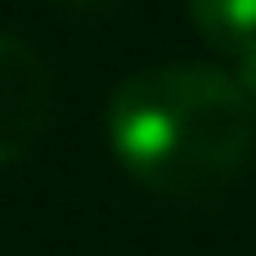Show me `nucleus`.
Masks as SVG:
<instances>
[{
  "mask_svg": "<svg viewBox=\"0 0 256 256\" xmlns=\"http://www.w3.org/2000/svg\"><path fill=\"white\" fill-rule=\"evenodd\" d=\"M256 140V104L225 68L166 63L126 76L108 99V144L148 189L207 198L225 189Z\"/></svg>",
  "mask_w": 256,
  "mask_h": 256,
  "instance_id": "1",
  "label": "nucleus"
},
{
  "mask_svg": "<svg viewBox=\"0 0 256 256\" xmlns=\"http://www.w3.org/2000/svg\"><path fill=\"white\" fill-rule=\"evenodd\" d=\"M202 40L220 54H238L256 40V0H184Z\"/></svg>",
  "mask_w": 256,
  "mask_h": 256,
  "instance_id": "3",
  "label": "nucleus"
},
{
  "mask_svg": "<svg viewBox=\"0 0 256 256\" xmlns=\"http://www.w3.org/2000/svg\"><path fill=\"white\" fill-rule=\"evenodd\" d=\"M68 4H81V9H94V4H108V0H68Z\"/></svg>",
  "mask_w": 256,
  "mask_h": 256,
  "instance_id": "5",
  "label": "nucleus"
},
{
  "mask_svg": "<svg viewBox=\"0 0 256 256\" xmlns=\"http://www.w3.org/2000/svg\"><path fill=\"white\" fill-rule=\"evenodd\" d=\"M230 76L238 81V90L256 104V40H252V45H243V50L234 54V72H230Z\"/></svg>",
  "mask_w": 256,
  "mask_h": 256,
  "instance_id": "4",
  "label": "nucleus"
},
{
  "mask_svg": "<svg viewBox=\"0 0 256 256\" xmlns=\"http://www.w3.org/2000/svg\"><path fill=\"white\" fill-rule=\"evenodd\" d=\"M50 108H54V81L45 58L0 32V166L18 162L50 126Z\"/></svg>",
  "mask_w": 256,
  "mask_h": 256,
  "instance_id": "2",
  "label": "nucleus"
}]
</instances>
